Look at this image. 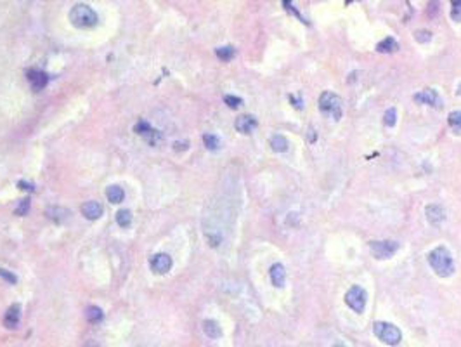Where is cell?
I'll list each match as a JSON object with an SVG mask.
<instances>
[{
  "label": "cell",
  "mask_w": 461,
  "mask_h": 347,
  "mask_svg": "<svg viewBox=\"0 0 461 347\" xmlns=\"http://www.w3.org/2000/svg\"><path fill=\"white\" fill-rule=\"evenodd\" d=\"M335 347H345V345H335Z\"/></svg>",
  "instance_id": "cell-33"
},
{
  "label": "cell",
  "mask_w": 461,
  "mask_h": 347,
  "mask_svg": "<svg viewBox=\"0 0 461 347\" xmlns=\"http://www.w3.org/2000/svg\"><path fill=\"white\" fill-rule=\"evenodd\" d=\"M19 306H12L9 307L6 318H4V325H6L7 328H17V325H19Z\"/></svg>",
  "instance_id": "cell-15"
},
{
  "label": "cell",
  "mask_w": 461,
  "mask_h": 347,
  "mask_svg": "<svg viewBox=\"0 0 461 347\" xmlns=\"http://www.w3.org/2000/svg\"><path fill=\"white\" fill-rule=\"evenodd\" d=\"M203 332L210 337V339H219V337L222 335L221 327H219L213 319H206V321H203Z\"/></svg>",
  "instance_id": "cell-18"
},
{
  "label": "cell",
  "mask_w": 461,
  "mask_h": 347,
  "mask_svg": "<svg viewBox=\"0 0 461 347\" xmlns=\"http://www.w3.org/2000/svg\"><path fill=\"white\" fill-rule=\"evenodd\" d=\"M373 332L378 339L387 345H397L402 340V333L395 325L387 321H376L373 327Z\"/></svg>",
  "instance_id": "cell-3"
},
{
  "label": "cell",
  "mask_w": 461,
  "mask_h": 347,
  "mask_svg": "<svg viewBox=\"0 0 461 347\" xmlns=\"http://www.w3.org/2000/svg\"><path fill=\"white\" fill-rule=\"evenodd\" d=\"M106 196L111 203H122L125 198V193L120 186H109L106 190Z\"/></svg>",
  "instance_id": "cell-19"
},
{
  "label": "cell",
  "mask_w": 461,
  "mask_h": 347,
  "mask_svg": "<svg viewBox=\"0 0 461 347\" xmlns=\"http://www.w3.org/2000/svg\"><path fill=\"white\" fill-rule=\"evenodd\" d=\"M224 101H226V104L229 108H239L241 104H243V101H241L239 98H236V96H226V98H224Z\"/></svg>",
  "instance_id": "cell-29"
},
{
  "label": "cell",
  "mask_w": 461,
  "mask_h": 347,
  "mask_svg": "<svg viewBox=\"0 0 461 347\" xmlns=\"http://www.w3.org/2000/svg\"><path fill=\"white\" fill-rule=\"evenodd\" d=\"M116 222H118V226H122V227H129L132 224L130 210H120V212L116 214Z\"/></svg>",
  "instance_id": "cell-21"
},
{
  "label": "cell",
  "mask_w": 461,
  "mask_h": 347,
  "mask_svg": "<svg viewBox=\"0 0 461 347\" xmlns=\"http://www.w3.org/2000/svg\"><path fill=\"white\" fill-rule=\"evenodd\" d=\"M399 248L397 241H371L370 250L375 259H380V261H385V259L392 257Z\"/></svg>",
  "instance_id": "cell-6"
},
{
  "label": "cell",
  "mask_w": 461,
  "mask_h": 347,
  "mask_svg": "<svg viewBox=\"0 0 461 347\" xmlns=\"http://www.w3.org/2000/svg\"><path fill=\"white\" fill-rule=\"evenodd\" d=\"M395 122H397V111H395V108H389L383 115V124L385 127H394Z\"/></svg>",
  "instance_id": "cell-25"
},
{
  "label": "cell",
  "mask_w": 461,
  "mask_h": 347,
  "mask_svg": "<svg viewBox=\"0 0 461 347\" xmlns=\"http://www.w3.org/2000/svg\"><path fill=\"white\" fill-rule=\"evenodd\" d=\"M234 127H236V130L241 132V134H252L253 129L257 127V120L253 117H250V115H243V117L236 118Z\"/></svg>",
  "instance_id": "cell-12"
},
{
  "label": "cell",
  "mask_w": 461,
  "mask_h": 347,
  "mask_svg": "<svg viewBox=\"0 0 461 347\" xmlns=\"http://www.w3.org/2000/svg\"><path fill=\"white\" fill-rule=\"evenodd\" d=\"M376 51L381 52V54H390V52L399 51V43H397V40H395V38L389 37V38L381 40L378 45H376Z\"/></svg>",
  "instance_id": "cell-17"
},
{
  "label": "cell",
  "mask_w": 461,
  "mask_h": 347,
  "mask_svg": "<svg viewBox=\"0 0 461 347\" xmlns=\"http://www.w3.org/2000/svg\"><path fill=\"white\" fill-rule=\"evenodd\" d=\"M271 281L272 285H274L276 288H283L284 283H286V271H284V266L283 264H274L271 266Z\"/></svg>",
  "instance_id": "cell-13"
},
{
  "label": "cell",
  "mask_w": 461,
  "mask_h": 347,
  "mask_svg": "<svg viewBox=\"0 0 461 347\" xmlns=\"http://www.w3.org/2000/svg\"><path fill=\"white\" fill-rule=\"evenodd\" d=\"M28 82L33 90H42L47 85V75L40 70H30L28 72Z\"/></svg>",
  "instance_id": "cell-14"
},
{
  "label": "cell",
  "mask_w": 461,
  "mask_h": 347,
  "mask_svg": "<svg viewBox=\"0 0 461 347\" xmlns=\"http://www.w3.org/2000/svg\"><path fill=\"white\" fill-rule=\"evenodd\" d=\"M28 209H30V200H23V201H21L19 207H17L16 214L17 215H25L26 212H28Z\"/></svg>",
  "instance_id": "cell-31"
},
{
  "label": "cell",
  "mask_w": 461,
  "mask_h": 347,
  "mask_svg": "<svg viewBox=\"0 0 461 347\" xmlns=\"http://www.w3.org/2000/svg\"><path fill=\"white\" fill-rule=\"evenodd\" d=\"M103 318V311L99 309V307H89V309H87V319H89V321H99V319Z\"/></svg>",
  "instance_id": "cell-26"
},
{
  "label": "cell",
  "mask_w": 461,
  "mask_h": 347,
  "mask_svg": "<svg viewBox=\"0 0 461 347\" xmlns=\"http://www.w3.org/2000/svg\"><path fill=\"white\" fill-rule=\"evenodd\" d=\"M415 38H416V42H420V43H427L432 40V33H430L428 30H418V32L415 33Z\"/></svg>",
  "instance_id": "cell-27"
},
{
  "label": "cell",
  "mask_w": 461,
  "mask_h": 347,
  "mask_svg": "<svg viewBox=\"0 0 461 347\" xmlns=\"http://www.w3.org/2000/svg\"><path fill=\"white\" fill-rule=\"evenodd\" d=\"M149 264H151V269L156 274H165L172 269V259H170V256H166V253H156Z\"/></svg>",
  "instance_id": "cell-8"
},
{
  "label": "cell",
  "mask_w": 461,
  "mask_h": 347,
  "mask_svg": "<svg viewBox=\"0 0 461 347\" xmlns=\"http://www.w3.org/2000/svg\"><path fill=\"white\" fill-rule=\"evenodd\" d=\"M345 302L350 309L361 314L364 311V307H366V292H364V288H361L359 285H354V287L345 293Z\"/></svg>",
  "instance_id": "cell-5"
},
{
  "label": "cell",
  "mask_w": 461,
  "mask_h": 347,
  "mask_svg": "<svg viewBox=\"0 0 461 347\" xmlns=\"http://www.w3.org/2000/svg\"><path fill=\"white\" fill-rule=\"evenodd\" d=\"M69 21L77 28H92L98 25V14L94 12V9H90L85 4H77L69 11Z\"/></svg>",
  "instance_id": "cell-2"
},
{
  "label": "cell",
  "mask_w": 461,
  "mask_h": 347,
  "mask_svg": "<svg viewBox=\"0 0 461 347\" xmlns=\"http://www.w3.org/2000/svg\"><path fill=\"white\" fill-rule=\"evenodd\" d=\"M203 143H205V146L208 149H212V151L221 148V141H219L217 135H213V134H205L203 135Z\"/></svg>",
  "instance_id": "cell-22"
},
{
  "label": "cell",
  "mask_w": 461,
  "mask_h": 347,
  "mask_svg": "<svg viewBox=\"0 0 461 347\" xmlns=\"http://www.w3.org/2000/svg\"><path fill=\"white\" fill-rule=\"evenodd\" d=\"M82 214L85 215V219H89V221H95V219H99L101 215H103V205L94 200L85 201V203L82 205Z\"/></svg>",
  "instance_id": "cell-10"
},
{
  "label": "cell",
  "mask_w": 461,
  "mask_h": 347,
  "mask_svg": "<svg viewBox=\"0 0 461 347\" xmlns=\"http://www.w3.org/2000/svg\"><path fill=\"white\" fill-rule=\"evenodd\" d=\"M217 58L219 59H222V61H231L232 58H234V49H232L231 45H227V47H219L217 51Z\"/></svg>",
  "instance_id": "cell-23"
},
{
  "label": "cell",
  "mask_w": 461,
  "mask_h": 347,
  "mask_svg": "<svg viewBox=\"0 0 461 347\" xmlns=\"http://www.w3.org/2000/svg\"><path fill=\"white\" fill-rule=\"evenodd\" d=\"M45 214H47V217L56 222H64L66 219L69 217V210H66L63 207H49Z\"/></svg>",
  "instance_id": "cell-16"
},
{
  "label": "cell",
  "mask_w": 461,
  "mask_h": 347,
  "mask_svg": "<svg viewBox=\"0 0 461 347\" xmlns=\"http://www.w3.org/2000/svg\"><path fill=\"white\" fill-rule=\"evenodd\" d=\"M319 109L326 115L333 117L335 120L342 118V98L333 92H323L319 98Z\"/></svg>",
  "instance_id": "cell-4"
},
{
  "label": "cell",
  "mask_w": 461,
  "mask_h": 347,
  "mask_svg": "<svg viewBox=\"0 0 461 347\" xmlns=\"http://www.w3.org/2000/svg\"><path fill=\"white\" fill-rule=\"evenodd\" d=\"M453 4V11H451V17L454 21H461V0H449Z\"/></svg>",
  "instance_id": "cell-28"
},
{
  "label": "cell",
  "mask_w": 461,
  "mask_h": 347,
  "mask_svg": "<svg viewBox=\"0 0 461 347\" xmlns=\"http://www.w3.org/2000/svg\"><path fill=\"white\" fill-rule=\"evenodd\" d=\"M416 101V103L420 104H428V106H435V108H441L442 101L441 98H439V94L433 89H425L418 92V94H415V98H413Z\"/></svg>",
  "instance_id": "cell-9"
},
{
  "label": "cell",
  "mask_w": 461,
  "mask_h": 347,
  "mask_svg": "<svg viewBox=\"0 0 461 347\" xmlns=\"http://www.w3.org/2000/svg\"><path fill=\"white\" fill-rule=\"evenodd\" d=\"M288 141H286V137H283V135H274V137L271 139V148H272V151H276V153H284V151H288Z\"/></svg>",
  "instance_id": "cell-20"
},
{
  "label": "cell",
  "mask_w": 461,
  "mask_h": 347,
  "mask_svg": "<svg viewBox=\"0 0 461 347\" xmlns=\"http://www.w3.org/2000/svg\"><path fill=\"white\" fill-rule=\"evenodd\" d=\"M0 276H2V278L6 280V281H9V283H11V285H12V283H16V281H17L14 274H12V273H7V271H6V269H2V267H0Z\"/></svg>",
  "instance_id": "cell-30"
},
{
  "label": "cell",
  "mask_w": 461,
  "mask_h": 347,
  "mask_svg": "<svg viewBox=\"0 0 461 347\" xmlns=\"http://www.w3.org/2000/svg\"><path fill=\"white\" fill-rule=\"evenodd\" d=\"M428 264L435 271L437 276L441 278H447L454 273V262L453 257H451L449 250L446 247H437L435 250L428 253Z\"/></svg>",
  "instance_id": "cell-1"
},
{
  "label": "cell",
  "mask_w": 461,
  "mask_h": 347,
  "mask_svg": "<svg viewBox=\"0 0 461 347\" xmlns=\"http://www.w3.org/2000/svg\"><path fill=\"white\" fill-rule=\"evenodd\" d=\"M458 94L461 96V85H459V90H458Z\"/></svg>",
  "instance_id": "cell-32"
},
{
  "label": "cell",
  "mask_w": 461,
  "mask_h": 347,
  "mask_svg": "<svg viewBox=\"0 0 461 347\" xmlns=\"http://www.w3.org/2000/svg\"><path fill=\"white\" fill-rule=\"evenodd\" d=\"M447 122H449V125L453 127V130H456V132H461V111L449 113Z\"/></svg>",
  "instance_id": "cell-24"
},
{
  "label": "cell",
  "mask_w": 461,
  "mask_h": 347,
  "mask_svg": "<svg viewBox=\"0 0 461 347\" xmlns=\"http://www.w3.org/2000/svg\"><path fill=\"white\" fill-rule=\"evenodd\" d=\"M425 215H427L428 224H432L433 227L442 226V224H444V221H446V212H444V209H442L441 205H437V203L428 205V207L425 209Z\"/></svg>",
  "instance_id": "cell-7"
},
{
  "label": "cell",
  "mask_w": 461,
  "mask_h": 347,
  "mask_svg": "<svg viewBox=\"0 0 461 347\" xmlns=\"http://www.w3.org/2000/svg\"><path fill=\"white\" fill-rule=\"evenodd\" d=\"M135 132H137L139 135H142V137L151 144H158L160 143V139H161L160 132L155 130V129H151V127H149L148 124H144V122H140L139 125H135Z\"/></svg>",
  "instance_id": "cell-11"
}]
</instances>
